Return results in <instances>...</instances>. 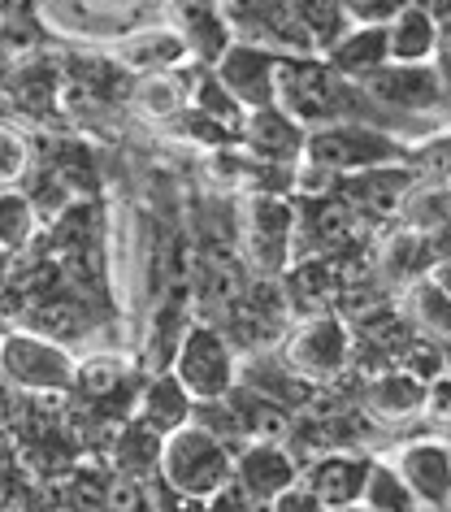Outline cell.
<instances>
[{
    "instance_id": "obj_31",
    "label": "cell",
    "mask_w": 451,
    "mask_h": 512,
    "mask_svg": "<svg viewBox=\"0 0 451 512\" xmlns=\"http://www.w3.org/2000/svg\"><path fill=\"white\" fill-rule=\"evenodd\" d=\"M122 378H126V365L118 356H92V361H79V369H74V387L87 400H109L122 387Z\"/></svg>"
},
{
    "instance_id": "obj_5",
    "label": "cell",
    "mask_w": 451,
    "mask_h": 512,
    "mask_svg": "<svg viewBox=\"0 0 451 512\" xmlns=\"http://www.w3.org/2000/svg\"><path fill=\"white\" fill-rule=\"evenodd\" d=\"M74 369H79V361L70 356L66 343L31 335V330H5L0 335V374L22 391H35V395L70 391Z\"/></svg>"
},
{
    "instance_id": "obj_43",
    "label": "cell",
    "mask_w": 451,
    "mask_h": 512,
    "mask_svg": "<svg viewBox=\"0 0 451 512\" xmlns=\"http://www.w3.org/2000/svg\"><path fill=\"white\" fill-rule=\"evenodd\" d=\"M339 512H369L365 504H352V508H339Z\"/></svg>"
},
{
    "instance_id": "obj_39",
    "label": "cell",
    "mask_w": 451,
    "mask_h": 512,
    "mask_svg": "<svg viewBox=\"0 0 451 512\" xmlns=\"http://www.w3.org/2000/svg\"><path fill=\"white\" fill-rule=\"evenodd\" d=\"M430 278H434V283H438V287H443V291H447V296H451V261H438Z\"/></svg>"
},
{
    "instance_id": "obj_8",
    "label": "cell",
    "mask_w": 451,
    "mask_h": 512,
    "mask_svg": "<svg viewBox=\"0 0 451 512\" xmlns=\"http://www.w3.org/2000/svg\"><path fill=\"white\" fill-rule=\"evenodd\" d=\"M386 465L404 478L412 499H417V508L451 512V443H443V439L404 443Z\"/></svg>"
},
{
    "instance_id": "obj_29",
    "label": "cell",
    "mask_w": 451,
    "mask_h": 512,
    "mask_svg": "<svg viewBox=\"0 0 451 512\" xmlns=\"http://www.w3.org/2000/svg\"><path fill=\"white\" fill-rule=\"evenodd\" d=\"M157 465H161V434H152L148 426L131 421L118 439V473L144 482V473L157 469Z\"/></svg>"
},
{
    "instance_id": "obj_3",
    "label": "cell",
    "mask_w": 451,
    "mask_h": 512,
    "mask_svg": "<svg viewBox=\"0 0 451 512\" xmlns=\"http://www.w3.org/2000/svg\"><path fill=\"white\" fill-rule=\"evenodd\" d=\"M404 157V148L395 144L386 131L365 122H330V126H313L304 139V161L317 170H330L339 178L365 174V170H382Z\"/></svg>"
},
{
    "instance_id": "obj_12",
    "label": "cell",
    "mask_w": 451,
    "mask_h": 512,
    "mask_svg": "<svg viewBox=\"0 0 451 512\" xmlns=\"http://www.w3.org/2000/svg\"><path fill=\"white\" fill-rule=\"evenodd\" d=\"M369 456H352V452H326L317 456L308 469H300V482L321 499L326 512H339V508H352L360 504L365 495V482H369Z\"/></svg>"
},
{
    "instance_id": "obj_15",
    "label": "cell",
    "mask_w": 451,
    "mask_h": 512,
    "mask_svg": "<svg viewBox=\"0 0 451 512\" xmlns=\"http://www.w3.org/2000/svg\"><path fill=\"white\" fill-rule=\"evenodd\" d=\"M438 53V22L425 9V0L399 5L395 18L386 22V57L395 66H430Z\"/></svg>"
},
{
    "instance_id": "obj_41",
    "label": "cell",
    "mask_w": 451,
    "mask_h": 512,
    "mask_svg": "<svg viewBox=\"0 0 451 512\" xmlns=\"http://www.w3.org/2000/svg\"><path fill=\"white\" fill-rule=\"evenodd\" d=\"M9 261H14V256H9L5 248H0V283H5V278H9Z\"/></svg>"
},
{
    "instance_id": "obj_23",
    "label": "cell",
    "mask_w": 451,
    "mask_h": 512,
    "mask_svg": "<svg viewBox=\"0 0 451 512\" xmlns=\"http://www.w3.org/2000/svg\"><path fill=\"white\" fill-rule=\"evenodd\" d=\"M191 105H196V113L200 118H209L217 131H239L243 135V122H248V109L239 105L235 96L226 92L222 83H217V74L209 70L204 74V79L191 87Z\"/></svg>"
},
{
    "instance_id": "obj_9",
    "label": "cell",
    "mask_w": 451,
    "mask_h": 512,
    "mask_svg": "<svg viewBox=\"0 0 451 512\" xmlns=\"http://www.w3.org/2000/svg\"><path fill=\"white\" fill-rule=\"evenodd\" d=\"M356 87L369 100H378V105L395 109V113H434L447 96L443 74H438L434 61L430 66H395V61H386L382 70H373L369 79H360Z\"/></svg>"
},
{
    "instance_id": "obj_19",
    "label": "cell",
    "mask_w": 451,
    "mask_h": 512,
    "mask_svg": "<svg viewBox=\"0 0 451 512\" xmlns=\"http://www.w3.org/2000/svg\"><path fill=\"white\" fill-rule=\"evenodd\" d=\"M139 413H135V421L139 426H148L152 434H174V430H183L187 421H191V408H196V400L178 387V378L174 374H161V378H152L148 387H144V395H139Z\"/></svg>"
},
{
    "instance_id": "obj_34",
    "label": "cell",
    "mask_w": 451,
    "mask_h": 512,
    "mask_svg": "<svg viewBox=\"0 0 451 512\" xmlns=\"http://www.w3.org/2000/svg\"><path fill=\"white\" fill-rule=\"evenodd\" d=\"M31 165V144L27 135L14 131V126L0 122V187H14Z\"/></svg>"
},
{
    "instance_id": "obj_11",
    "label": "cell",
    "mask_w": 451,
    "mask_h": 512,
    "mask_svg": "<svg viewBox=\"0 0 451 512\" xmlns=\"http://www.w3.org/2000/svg\"><path fill=\"white\" fill-rule=\"evenodd\" d=\"M291 235H295V209L282 196H252L248 204V239H252V261L265 274L291 270Z\"/></svg>"
},
{
    "instance_id": "obj_10",
    "label": "cell",
    "mask_w": 451,
    "mask_h": 512,
    "mask_svg": "<svg viewBox=\"0 0 451 512\" xmlns=\"http://www.w3.org/2000/svg\"><path fill=\"white\" fill-rule=\"evenodd\" d=\"M295 482H300V460L287 443H248L235 456V486L252 499V508H269Z\"/></svg>"
},
{
    "instance_id": "obj_25",
    "label": "cell",
    "mask_w": 451,
    "mask_h": 512,
    "mask_svg": "<svg viewBox=\"0 0 451 512\" xmlns=\"http://www.w3.org/2000/svg\"><path fill=\"white\" fill-rule=\"evenodd\" d=\"M408 313H412V322H417L425 335L451 339V296L434 283V278H421V283H412V291H408Z\"/></svg>"
},
{
    "instance_id": "obj_32",
    "label": "cell",
    "mask_w": 451,
    "mask_h": 512,
    "mask_svg": "<svg viewBox=\"0 0 451 512\" xmlns=\"http://www.w3.org/2000/svg\"><path fill=\"white\" fill-rule=\"evenodd\" d=\"M399 374H408L412 382L430 387L434 378L447 374V356H443V343L434 339H412L404 352H399Z\"/></svg>"
},
{
    "instance_id": "obj_18",
    "label": "cell",
    "mask_w": 451,
    "mask_h": 512,
    "mask_svg": "<svg viewBox=\"0 0 451 512\" xmlns=\"http://www.w3.org/2000/svg\"><path fill=\"white\" fill-rule=\"evenodd\" d=\"M412 187V174L399 170V165H382V170H365L352 174V183H339V191L352 200V209L360 217H391L404 200V191Z\"/></svg>"
},
{
    "instance_id": "obj_33",
    "label": "cell",
    "mask_w": 451,
    "mask_h": 512,
    "mask_svg": "<svg viewBox=\"0 0 451 512\" xmlns=\"http://www.w3.org/2000/svg\"><path fill=\"white\" fill-rule=\"evenodd\" d=\"M100 512H152V495L139 478L113 473L105 482V504H100Z\"/></svg>"
},
{
    "instance_id": "obj_1",
    "label": "cell",
    "mask_w": 451,
    "mask_h": 512,
    "mask_svg": "<svg viewBox=\"0 0 451 512\" xmlns=\"http://www.w3.org/2000/svg\"><path fill=\"white\" fill-rule=\"evenodd\" d=\"M157 473H161L165 491L209 504L217 491H226V486L235 482V452L217 443L209 430H200L187 421L183 430H174L161 439Z\"/></svg>"
},
{
    "instance_id": "obj_26",
    "label": "cell",
    "mask_w": 451,
    "mask_h": 512,
    "mask_svg": "<svg viewBox=\"0 0 451 512\" xmlns=\"http://www.w3.org/2000/svg\"><path fill=\"white\" fill-rule=\"evenodd\" d=\"M295 18L313 44V53H326V48L347 31V14L339 9V0H291Z\"/></svg>"
},
{
    "instance_id": "obj_36",
    "label": "cell",
    "mask_w": 451,
    "mask_h": 512,
    "mask_svg": "<svg viewBox=\"0 0 451 512\" xmlns=\"http://www.w3.org/2000/svg\"><path fill=\"white\" fill-rule=\"evenodd\" d=\"M265 512H326V508H321V499L308 491L304 482H295V486H287V491H282Z\"/></svg>"
},
{
    "instance_id": "obj_24",
    "label": "cell",
    "mask_w": 451,
    "mask_h": 512,
    "mask_svg": "<svg viewBox=\"0 0 451 512\" xmlns=\"http://www.w3.org/2000/svg\"><path fill=\"white\" fill-rule=\"evenodd\" d=\"M204 300L217 304V309H239L243 296H248V274H243V265L235 261V256H209L204 261Z\"/></svg>"
},
{
    "instance_id": "obj_21",
    "label": "cell",
    "mask_w": 451,
    "mask_h": 512,
    "mask_svg": "<svg viewBox=\"0 0 451 512\" xmlns=\"http://www.w3.org/2000/svg\"><path fill=\"white\" fill-rule=\"evenodd\" d=\"M287 274H291V296L300 304H313L317 313L343 291L339 261H334V256H300V261H291Z\"/></svg>"
},
{
    "instance_id": "obj_20",
    "label": "cell",
    "mask_w": 451,
    "mask_h": 512,
    "mask_svg": "<svg viewBox=\"0 0 451 512\" xmlns=\"http://www.w3.org/2000/svg\"><path fill=\"white\" fill-rule=\"evenodd\" d=\"M365 404H369V413L382 417V421H404V417H412V413H421L425 387L395 369V374H378V378L369 382Z\"/></svg>"
},
{
    "instance_id": "obj_17",
    "label": "cell",
    "mask_w": 451,
    "mask_h": 512,
    "mask_svg": "<svg viewBox=\"0 0 451 512\" xmlns=\"http://www.w3.org/2000/svg\"><path fill=\"white\" fill-rule=\"evenodd\" d=\"M326 66L339 74V79L347 83H360V79H369L373 70H382L386 61V27H347L339 40H334L326 48Z\"/></svg>"
},
{
    "instance_id": "obj_6",
    "label": "cell",
    "mask_w": 451,
    "mask_h": 512,
    "mask_svg": "<svg viewBox=\"0 0 451 512\" xmlns=\"http://www.w3.org/2000/svg\"><path fill=\"white\" fill-rule=\"evenodd\" d=\"M287 365L295 369V378L304 382H326L334 374H343L352 361V330L343 326L339 313H317L304 326H295V335L287 339Z\"/></svg>"
},
{
    "instance_id": "obj_30",
    "label": "cell",
    "mask_w": 451,
    "mask_h": 512,
    "mask_svg": "<svg viewBox=\"0 0 451 512\" xmlns=\"http://www.w3.org/2000/svg\"><path fill=\"white\" fill-rule=\"evenodd\" d=\"M22 317H27V326L22 330L44 335L53 343H66L74 330H79V313H74V304H61V300H31V309Z\"/></svg>"
},
{
    "instance_id": "obj_38",
    "label": "cell",
    "mask_w": 451,
    "mask_h": 512,
    "mask_svg": "<svg viewBox=\"0 0 451 512\" xmlns=\"http://www.w3.org/2000/svg\"><path fill=\"white\" fill-rule=\"evenodd\" d=\"M434 66H438V74H443V87H451V31H438Z\"/></svg>"
},
{
    "instance_id": "obj_4",
    "label": "cell",
    "mask_w": 451,
    "mask_h": 512,
    "mask_svg": "<svg viewBox=\"0 0 451 512\" xmlns=\"http://www.w3.org/2000/svg\"><path fill=\"white\" fill-rule=\"evenodd\" d=\"M343 83L347 79H339V74L317 57H282L274 105L287 113V118L300 122L304 131L330 126V122H339V113H343V100H339Z\"/></svg>"
},
{
    "instance_id": "obj_7",
    "label": "cell",
    "mask_w": 451,
    "mask_h": 512,
    "mask_svg": "<svg viewBox=\"0 0 451 512\" xmlns=\"http://www.w3.org/2000/svg\"><path fill=\"white\" fill-rule=\"evenodd\" d=\"M278 53H269L265 44H248V40H230L226 53L213 61L217 83L239 100L243 109H269L278 96Z\"/></svg>"
},
{
    "instance_id": "obj_2",
    "label": "cell",
    "mask_w": 451,
    "mask_h": 512,
    "mask_svg": "<svg viewBox=\"0 0 451 512\" xmlns=\"http://www.w3.org/2000/svg\"><path fill=\"white\" fill-rule=\"evenodd\" d=\"M170 374L196 404L226 400L239 387V361H235V348H230V335L213 322H191L178 335Z\"/></svg>"
},
{
    "instance_id": "obj_22",
    "label": "cell",
    "mask_w": 451,
    "mask_h": 512,
    "mask_svg": "<svg viewBox=\"0 0 451 512\" xmlns=\"http://www.w3.org/2000/svg\"><path fill=\"white\" fill-rule=\"evenodd\" d=\"M35 226H40V213H35V200L27 191L0 187V248L9 256L27 252L35 239Z\"/></svg>"
},
{
    "instance_id": "obj_27",
    "label": "cell",
    "mask_w": 451,
    "mask_h": 512,
    "mask_svg": "<svg viewBox=\"0 0 451 512\" xmlns=\"http://www.w3.org/2000/svg\"><path fill=\"white\" fill-rule=\"evenodd\" d=\"M191 100V87L178 79V74H148L135 87V105L148 113V118H178Z\"/></svg>"
},
{
    "instance_id": "obj_40",
    "label": "cell",
    "mask_w": 451,
    "mask_h": 512,
    "mask_svg": "<svg viewBox=\"0 0 451 512\" xmlns=\"http://www.w3.org/2000/svg\"><path fill=\"white\" fill-rule=\"evenodd\" d=\"M44 512H83V508L74 504V499H57V504H48Z\"/></svg>"
},
{
    "instance_id": "obj_42",
    "label": "cell",
    "mask_w": 451,
    "mask_h": 512,
    "mask_svg": "<svg viewBox=\"0 0 451 512\" xmlns=\"http://www.w3.org/2000/svg\"><path fill=\"white\" fill-rule=\"evenodd\" d=\"M443 356H447V378H451V343H443Z\"/></svg>"
},
{
    "instance_id": "obj_16",
    "label": "cell",
    "mask_w": 451,
    "mask_h": 512,
    "mask_svg": "<svg viewBox=\"0 0 451 512\" xmlns=\"http://www.w3.org/2000/svg\"><path fill=\"white\" fill-rule=\"evenodd\" d=\"M356 222L360 213L352 209V200L343 191L334 196H321V200H308V213H304V235H308V248L304 256H334L343 248H352L356 239Z\"/></svg>"
},
{
    "instance_id": "obj_13",
    "label": "cell",
    "mask_w": 451,
    "mask_h": 512,
    "mask_svg": "<svg viewBox=\"0 0 451 512\" xmlns=\"http://www.w3.org/2000/svg\"><path fill=\"white\" fill-rule=\"evenodd\" d=\"M304 139L308 131L295 118H287L278 105L252 109L243 122V144L261 165H300L304 161Z\"/></svg>"
},
{
    "instance_id": "obj_35",
    "label": "cell",
    "mask_w": 451,
    "mask_h": 512,
    "mask_svg": "<svg viewBox=\"0 0 451 512\" xmlns=\"http://www.w3.org/2000/svg\"><path fill=\"white\" fill-rule=\"evenodd\" d=\"M399 5H404V0H339V9L352 22H360V27H386Z\"/></svg>"
},
{
    "instance_id": "obj_37",
    "label": "cell",
    "mask_w": 451,
    "mask_h": 512,
    "mask_svg": "<svg viewBox=\"0 0 451 512\" xmlns=\"http://www.w3.org/2000/svg\"><path fill=\"white\" fill-rule=\"evenodd\" d=\"M421 413H430L434 421H443V426H451V378H434L430 387H425V404Z\"/></svg>"
},
{
    "instance_id": "obj_28",
    "label": "cell",
    "mask_w": 451,
    "mask_h": 512,
    "mask_svg": "<svg viewBox=\"0 0 451 512\" xmlns=\"http://www.w3.org/2000/svg\"><path fill=\"white\" fill-rule=\"evenodd\" d=\"M360 504L369 512H421L412 491L404 486V478L386 465V460H373L369 465V482H365V495H360Z\"/></svg>"
},
{
    "instance_id": "obj_14",
    "label": "cell",
    "mask_w": 451,
    "mask_h": 512,
    "mask_svg": "<svg viewBox=\"0 0 451 512\" xmlns=\"http://www.w3.org/2000/svg\"><path fill=\"white\" fill-rule=\"evenodd\" d=\"M187 40H183V31H174V27H139L131 35H122L118 48H113V57H118V66L126 70H135V74H170L178 70L187 61Z\"/></svg>"
}]
</instances>
